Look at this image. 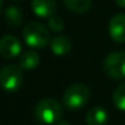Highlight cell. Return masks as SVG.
<instances>
[{
    "label": "cell",
    "mask_w": 125,
    "mask_h": 125,
    "mask_svg": "<svg viewBox=\"0 0 125 125\" xmlns=\"http://www.w3.org/2000/svg\"><path fill=\"white\" fill-rule=\"evenodd\" d=\"M62 115L60 104L53 98H44L39 101L34 108V118L44 125L58 124Z\"/></svg>",
    "instance_id": "6da1fadb"
},
{
    "label": "cell",
    "mask_w": 125,
    "mask_h": 125,
    "mask_svg": "<svg viewBox=\"0 0 125 125\" xmlns=\"http://www.w3.org/2000/svg\"><path fill=\"white\" fill-rule=\"evenodd\" d=\"M23 38L28 47L31 48H44L49 43V31L48 28L37 21H32L23 28Z\"/></svg>",
    "instance_id": "7a4b0ae2"
},
{
    "label": "cell",
    "mask_w": 125,
    "mask_h": 125,
    "mask_svg": "<svg viewBox=\"0 0 125 125\" xmlns=\"http://www.w3.org/2000/svg\"><path fill=\"white\" fill-rule=\"evenodd\" d=\"M90 99V90L83 83H74L69 86L62 96V102L69 109H80Z\"/></svg>",
    "instance_id": "3957f363"
},
{
    "label": "cell",
    "mask_w": 125,
    "mask_h": 125,
    "mask_svg": "<svg viewBox=\"0 0 125 125\" xmlns=\"http://www.w3.org/2000/svg\"><path fill=\"white\" fill-rule=\"evenodd\" d=\"M103 68L109 77L115 80L125 79V52H114L107 55Z\"/></svg>",
    "instance_id": "277c9868"
},
{
    "label": "cell",
    "mask_w": 125,
    "mask_h": 125,
    "mask_svg": "<svg viewBox=\"0 0 125 125\" xmlns=\"http://www.w3.org/2000/svg\"><path fill=\"white\" fill-rule=\"evenodd\" d=\"M0 82L5 91L15 92L20 88L22 82V71L17 65H6L0 73Z\"/></svg>",
    "instance_id": "5b68a950"
},
{
    "label": "cell",
    "mask_w": 125,
    "mask_h": 125,
    "mask_svg": "<svg viewBox=\"0 0 125 125\" xmlns=\"http://www.w3.org/2000/svg\"><path fill=\"white\" fill-rule=\"evenodd\" d=\"M21 53L20 41L10 34H6L0 41V54L5 59H15Z\"/></svg>",
    "instance_id": "8992f818"
},
{
    "label": "cell",
    "mask_w": 125,
    "mask_h": 125,
    "mask_svg": "<svg viewBox=\"0 0 125 125\" xmlns=\"http://www.w3.org/2000/svg\"><path fill=\"white\" fill-rule=\"evenodd\" d=\"M108 31L110 37L116 43L125 42V14H115L108 25Z\"/></svg>",
    "instance_id": "52a82bcc"
},
{
    "label": "cell",
    "mask_w": 125,
    "mask_h": 125,
    "mask_svg": "<svg viewBox=\"0 0 125 125\" xmlns=\"http://www.w3.org/2000/svg\"><path fill=\"white\" fill-rule=\"evenodd\" d=\"M31 5L34 14L39 17H50L56 9L55 0H32Z\"/></svg>",
    "instance_id": "ba28073f"
},
{
    "label": "cell",
    "mask_w": 125,
    "mask_h": 125,
    "mask_svg": "<svg viewBox=\"0 0 125 125\" xmlns=\"http://www.w3.org/2000/svg\"><path fill=\"white\" fill-rule=\"evenodd\" d=\"M107 120H108V112L101 105H96L88 109L85 119L87 125H104Z\"/></svg>",
    "instance_id": "9c48e42d"
},
{
    "label": "cell",
    "mask_w": 125,
    "mask_h": 125,
    "mask_svg": "<svg viewBox=\"0 0 125 125\" xmlns=\"http://www.w3.org/2000/svg\"><path fill=\"white\" fill-rule=\"evenodd\" d=\"M50 49L55 55L62 56V55H65L70 52L71 42L65 36H56V37L50 39Z\"/></svg>",
    "instance_id": "30bf717a"
},
{
    "label": "cell",
    "mask_w": 125,
    "mask_h": 125,
    "mask_svg": "<svg viewBox=\"0 0 125 125\" xmlns=\"http://www.w3.org/2000/svg\"><path fill=\"white\" fill-rule=\"evenodd\" d=\"M39 55L33 50H27L20 56V68L23 70H33L39 64Z\"/></svg>",
    "instance_id": "8fae6325"
},
{
    "label": "cell",
    "mask_w": 125,
    "mask_h": 125,
    "mask_svg": "<svg viewBox=\"0 0 125 125\" xmlns=\"http://www.w3.org/2000/svg\"><path fill=\"white\" fill-rule=\"evenodd\" d=\"M4 15H5V20H6L8 25H10V26L16 27V26H20L22 22V12L17 6L6 8Z\"/></svg>",
    "instance_id": "7c38bea8"
},
{
    "label": "cell",
    "mask_w": 125,
    "mask_h": 125,
    "mask_svg": "<svg viewBox=\"0 0 125 125\" xmlns=\"http://www.w3.org/2000/svg\"><path fill=\"white\" fill-rule=\"evenodd\" d=\"M66 8L75 14H83L91 6V0H64Z\"/></svg>",
    "instance_id": "4fadbf2b"
},
{
    "label": "cell",
    "mask_w": 125,
    "mask_h": 125,
    "mask_svg": "<svg viewBox=\"0 0 125 125\" xmlns=\"http://www.w3.org/2000/svg\"><path fill=\"white\" fill-rule=\"evenodd\" d=\"M113 102L114 105L119 109L125 112V82L119 85L113 93Z\"/></svg>",
    "instance_id": "5bb4252c"
},
{
    "label": "cell",
    "mask_w": 125,
    "mask_h": 125,
    "mask_svg": "<svg viewBox=\"0 0 125 125\" xmlns=\"http://www.w3.org/2000/svg\"><path fill=\"white\" fill-rule=\"evenodd\" d=\"M48 26L53 32H61L64 30V21L59 15H53L48 20Z\"/></svg>",
    "instance_id": "9a60e30c"
},
{
    "label": "cell",
    "mask_w": 125,
    "mask_h": 125,
    "mask_svg": "<svg viewBox=\"0 0 125 125\" xmlns=\"http://www.w3.org/2000/svg\"><path fill=\"white\" fill-rule=\"evenodd\" d=\"M116 5H119L120 8H125V0H115Z\"/></svg>",
    "instance_id": "2e32d148"
},
{
    "label": "cell",
    "mask_w": 125,
    "mask_h": 125,
    "mask_svg": "<svg viewBox=\"0 0 125 125\" xmlns=\"http://www.w3.org/2000/svg\"><path fill=\"white\" fill-rule=\"evenodd\" d=\"M56 125H70V124H69L68 121H64V120H60V121H59V123H58Z\"/></svg>",
    "instance_id": "e0dca14e"
}]
</instances>
